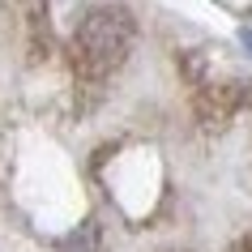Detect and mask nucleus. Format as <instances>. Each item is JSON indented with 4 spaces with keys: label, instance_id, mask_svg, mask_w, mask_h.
Returning <instances> with one entry per match:
<instances>
[{
    "label": "nucleus",
    "instance_id": "7ed1b4c3",
    "mask_svg": "<svg viewBox=\"0 0 252 252\" xmlns=\"http://www.w3.org/2000/svg\"><path fill=\"white\" fill-rule=\"evenodd\" d=\"M244 43H248V47H252V30H244Z\"/></svg>",
    "mask_w": 252,
    "mask_h": 252
},
{
    "label": "nucleus",
    "instance_id": "f03ea898",
    "mask_svg": "<svg viewBox=\"0 0 252 252\" xmlns=\"http://www.w3.org/2000/svg\"><path fill=\"white\" fill-rule=\"evenodd\" d=\"M231 252H252V235H248V239H239V244H235Z\"/></svg>",
    "mask_w": 252,
    "mask_h": 252
},
{
    "label": "nucleus",
    "instance_id": "f257e3e1",
    "mask_svg": "<svg viewBox=\"0 0 252 252\" xmlns=\"http://www.w3.org/2000/svg\"><path fill=\"white\" fill-rule=\"evenodd\" d=\"M133 39H137V22L128 9H94V13L81 17L77 26V39H73V60H77V73L90 81H103L107 73H116L128 52H133Z\"/></svg>",
    "mask_w": 252,
    "mask_h": 252
}]
</instances>
